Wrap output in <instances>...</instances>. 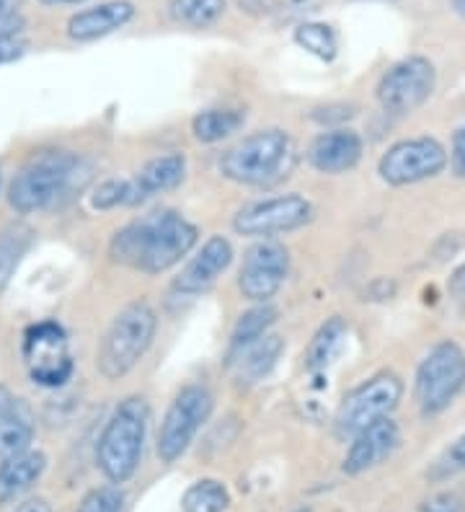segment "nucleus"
<instances>
[{
  "label": "nucleus",
  "mask_w": 465,
  "mask_h": 512,
  "mask_svg": "<svg viewBox=\"0 0 465 512\" xmlns=\"http://www.w3.org/2000/svg\"><path fill=\"white\" fill-rule=\"evenodd\" d=\"M233 262V246L225 236H210L199 246L197 254L186 262L181 275L174 280V293L199 295L210 290Z\"/></svg>",
  "instance_id": "obj_14"
},
{
  "label": "nucleus",
  "mask_w": 465,
  "mask_h": 512,
  "mask_svg": "<svg viewBox=\"0 0 465 512\" xmlns=\"http://www.w3.org/2000/svg\"><path fill=\"white\" fill-rule=\"evenodd\" d=\"M155 329H158V316L148 300H135L124 306L101 339L99 360H96L101 375L109 381H119L130 373L150 350Z\"/></svg>",
  "instance_id": "obj_5"
},
{
  "label": "nucleus",
  "mask_w": 465,
  "mask_h": 512,
  "mask_svg": "<svg viewBox=\"0 0 465 512\" xmlns=\"http://www.w3.org/2000/svg\"><path fill=\"white\" fill-rule=\"evenodd\" d=\"M437 73L427 57H406L378 83V101L385 112L411 114L434 94Z\"/></svg>",
  "instance_id": "obj_12"
},
{
  "label": "nucleus",
  "mask_w": 465,
  "mask_h": 512,
  "mask_svg": "<svg viewBox=\"0 0 465 512\" xmlns=\"http://www.w3.org/2000/svg\"><path fill=\"white\" fill-rule=\"evenodd\" d=\"M197 225L176 210H153L119 228L109 241V256L143 275H163L197 246Z\"/></svg>",
  "instance_id": "obj_1"
},
{
  "label": "nucleus",
  "mask_w": 465,
  "mask_h": 512,
  "mask_svg": "<svg viewBox=\"0 0 465 512\" xmlns=\"http://www.w3.org/2000/svg\"><path fill=\"white\" fill-rule=\"evenodd\" d=\"M246 122V114L241 109H205L192 119V132L199 143H220L238 132Z\"/></svg>",
  "instance_id": "obj_24"
},
{
  "label": "nucleus",
  "mask_w": 465,
  "mask_h": 512,
  "mask_svg": "<svg viewBox=\"0 0 465 512\" xmlns=\"http://www.w3.org/2000/svg\"><path fill=\"white\" fill-rule=\"evenodd\" d=\"M453 293L460 303H465V262L460 264V269L455 272V277H453Z\"/></svg>",
  "instance_id": "obj_38"
},
{
  "label": "nucleus",
  "mask_w": 465,
  "mask_h": 512,
  "mask_svg": "<svg viewBox=\"0 0 465 512\" xmlns=\"http://www.w3.org/2000/svg\"><path fill=\"white\" fill-rule=\"evenodd\" d=\"M465 388V352L460 344H434L419 368H416L414 396L424 414H440L453 404L455 396Z\"/></svg>",
  "instance_id": "obj_6"
},
{
  "label": "nucleus",
  "mask_w": 465,
  "mask_h": 512,
  "mask_svg": "<svg viewBox=\"0 0 465 512\" xmlns=\"http://www.w3.org/2000/svg\"><path fill=\"white\" fill-rule=\"evenodd\" d=\"M282 350H285V339L277 337V334H264V337L256 339L254 344H248L246 350L236 355L238 378H241L243 383L261 381L264 375L272 373Z\"/></svg>",
  "instance_id": "obj_21"
},
{
  "label": "nucleus",
  "mask_w": 465,
  "mask_h": 512,
  "mask_svg": "<svg viewBox=\"0 0 465 512\" xmlns=\"http://www.w3.org/2000/svg\"><path fill=\"white\" fill-rule=\"evenodd\" d=\"M88 166L78 153L70 150H39L21 166L8 184V205L19 215L42 213L81 187Z\"/></svg>",
  "instance_id": "obj_2"
},
{
  "label": "nucleus",
  "mask_w": 465,
  "mask_h": 512,
  "mask_svg": "<svg viewBox=\"0 0 465 512\" xmlns=\"http://www.w3.org/2000/svg\"><path fill=\"white\" fill-rule=\"evenodd\" d=\"M29 52V39L24 34H11V37H0V65L16 63Z\"/></svg>",
  "instance_id": "obj_33"
},
{
  "label": "nucleus",
  "mask_w": 465,
  "mask_h": 512,
  "mask_svg": "<svg viewBox=\"0 0 465 512\" xmlns=\"http://www.w3.org/2000/svg\"><path fill=\"white\" fill-rule=\"evenodd\" d=\"M422 510L424 512H465V507L458 494L440 492V494H434V497H429V500L424 502Z\"/></svg>",
  "instance_id": "obj_34"
},
{
  "label": "nucleus",
  "mask_w": 465,
  "mask_h": 512,
  "mask_svg": "<svg viewBox=\"0 0 465 512\" xmlns=\"http://www.w3.org/2000/svg\"><path fill=\"white\" fill-rule=\"evenodd\" d=\"M295 512H313V510H308V507H300V510H295Z\"/></svg>",
  "instance_id": "obj_42"
},
{
  "label": "nucleus",
  "mask_w": 465,
  "mask_h": 512,
  "mask_svg": "<svg viewBox=\"0 0 465 512\" xmlns=\"http://www.w3.org/2000/svg\"><path fill=\"white\" fill-rule=\"evenodd\" d=\"M290 275V254L277 241H259L246 251L238 288L251 303H269Z\"/></svg>",
  "instance_id": "obj_13"
},
{
  "label": "nucleus",
  "mask_w": 465,
  "mask_h": 512,
  "mask_svg": "<svg viewBox=\"0 0 465 512\" xmlns=\"http://www.w3.org/2000/svg\"><path fill=\"white\" fill-rule=\"evenodd\" d=\"M34 231L26 223H8L0 228V293L8 288L13 272L31 249Z\"/></svg>",
  "instance_id": "obj_22"
},
{
  "label": "nucleus",
  "mask_w": 465,
  "mask_h": 512,
  "mask_svg": "<svg viewBox=\"0 0 465 512\" xmlns=\"http://www.w3.org/2000/svg\"><path fill=\"white\" fill-rule=\"evenodd\" d=\"M362 138L347 127L321 132L308 148V163L318 174H344L352 171L362 158Z\"/></svg>",
  "instance_id": "obj_16"
},
{
  "label": "nucleus",
  "mask_w": 465,
  "mask_h": 512,
  "mask_svg": "<svg viewBox=\"0 0 465 512\" xmlns=\"http://www.w3.org/2000/svg\"><path fill=\"white\" fill-rule=\"evenodd\" d=\"M13 512H52L50 502L42 500V497H31V500H24L21 505H16Z\"/></svg>",
  "instance_id": "obj_36"
},
{
  "label": "nucleus",
  "mask_w": 465,
  "mask_h": 512,
  "mask_svg": "<svg viewBox=\"0 0 465 512\" xmlns=\"http://www.w3.org/2000/svg\"><path fill=\"white\" fill-rule=\"evenodd\" d=\"M124 205H135L132 182H127V179H109L93 192V207L96 210H112V207Z\"/></svg>",
  "instance_id": "obj_29"
},
{
  "label": "nucleus",
  "mask_w": 465,
  "mask_h": 512,
  "mask_svg": "<svg viewBox=\"0 0 465 512\" xmlns=\"http://www.w3.org/2000/svg\"><path fill=\"white\" fill-rule=\"evenodd\" d=\"M44 6H78V3H86V0H39Z\"/></svg>",
  "instance_id": "obj_40"
},
{
  "label": "nucleus",
  "mask_w": 465,
  "mask_h": 512,
  "mask_svg": "<svg viewBox=\"0 0 465 512\" xmlns=\"http://www.w3.org/2000/svg\"><path fill=\"white\" fill-rule=\"evenodd\" d=\"M47 471V456L42 450H26L0 463V507L21 500Z\"/></svg>",
  "instance_id": "obj_18"
},
{
  "label": "nucleus",
  "mask_w": 465,
  "mask_h": 512,
  "mask_svg": "<svg viewBox=\"0 0 465 512\" xmlns=\"http://www.w3.org/2000/svg\"><path fill=\"white\" fill-rule=\"evenodd\" d=\"M228 8V0H168V13L176 24L207 29L215 24Z\"/></svg>",
  "instance_id": "obj_26"
},
{
  "label": "nucleus",
  "mask_w": 465,
  "mask_h": 512,
  "mask_svg": "<svg viewBox=\"0 0 465 512\" xmlns=\"http://www.w3.org/2000/svg\"><path fill=\"white\" fill-rule=\"evenodd\" d=\"M230 505L228 487L217 479H199L181 497L184 512H225Z\"/></svg>",
  "instance_id": "obj_27"
},
{
  "label": "nucleus",
  "mask_w": 465,
  "mask_h": 512,
  "mask_svg": "<svg viewBox=\"0 0 465 512\" xmlns=\"http://www.w3.org/2000/svg\"><path fill=\"white\" fill-rule=\"evenodd\" d=\"M313 218V205L303 194H279L269 200L251 202L241 207L233 218V228L241 236L269 238L303 228Z\"/></svg>",
  "instance_id": "obj_10"
},
{
  "label": "nucleus",
  "mask_w": 465,
  "mask_h": 512,
  "mask_svg": "<svg viewBox=\"0 0 465 512\" xmlns=\"http://www.w3.org/2000/svg\"><path fill=\"white\" fill-rule=\"evenodd\" d=\"M447 161H450V166H453L455 174L463 176L465 179V125L455 132L453 150H450V158H447Z\"/></svg>",
  "instance_id": "obj_35"
},
{
  "label": "nucleus",
  "mask_w": 465,
  "mask_h": 512,
  "mask_svg": "<svg viewBox=\"0 0 465 512\" xmlns=\"http://www.w3.org/2000/svg\"><path fill=\"white\" fill-rule=\"evenodd\" d=\"M124 494L117 484L96 487L86 494L75 512H122Z\"/></svg>",
  "instance_id": "obj_30"
},
{
  "label": "nucleus",
  "mask_w": 465,
  "mask_h": 512,
  "mask_svg": "<svg viewBox=\"0 0 465 512\" xmlns=\"http://www.w3.org/2000/svg\"><path fill=\"white\" fill-rule=\"evenodd\" d=\"M21 0H0V37L24 34L26 19L19 11Z\"/></svg>",
  "instance_id": "obj_32"
},
{
  "label": "nucleus",
  "mask_w": 465,
  "mask_h": 512,
  "mask_svg": "<svg viewBox=\"0 0 465 512\" xmlns=\"http://www.w3.org/2000/svg\"><path fill=\"white\" fill-rule=\"evenodd\" d=\"M298 163V148L290 132L259 130L225 150L220 158V171L230 182L243 187H274L285 182Z\"/></svg>",
  "instance_id": "obj_3"
},
{
  "label": "nucleus",
  "mask_w": 465,
  "mask_h": 512,
  "mask_svg": "<svg viewBox=\"0 0 465 512\" xmlns=\"http://www.w3.org/2000/svg\"><path fill=\"white\" fill-rule=\"evenodd\" d=\"M0 187H3V169H0Z\"/></svg>",
  "instance_id": "obj_43"
},
{
  "label": "nucleus",
  "mask_w": 465,
  "mask_h": 512,
  "mask_svg": "<svg viewBox=\"0 0 465 512\" xmlns=\"http://www.w3.org/2000/svg\"><path fill=\"white\" fill-rule=\"evenodd\" d=\"M465 471V435H460L450 448L437 458L434 463V471L432 476L434 479H445V476H453V474H463Z\"/></svg>",
  "instance_id": "obj_31"
},
{
  "label": "nucleus",
  "mask_w": 465,
  "mask_h": 512,
  "mask_svg": "<svg viewBox=\"0 0 465 512\" xmlns=\"http://www.w3.org/2000/svg\"><path fill=\"white\" fill-rule=\"evenodd\" d=\"M279 311L269 303H259V306L248 308L241 319L233 326V334H230V357H236L238 352H243L248 344H254L256 339H261L264 334H269V329L277 321Z\"/></svg>",
  "instance_id": "obj_23"
},
{
  "label": "nucleus",
  "mask_w": 465,
  "mask_h": 512,
  "mask_svg": "<svg viewBox=\"0 0 465 512\" xmlns=\"http://www.w3.org/2000/svg\"><path fill=\"white\" fill-rule=\"evenodd\" d=\"M241 8L246 11H259V13H269L274 8V0H238Z\"/></svg>",
  "instance_id": "obj_37"
},
{
  "label": "nucleus",
  "mask_w": 465,
  "mask_h": 512,
  "mask_svg": "<svg viewBox=\"0 0 465 512\" xmlns=\"http://www.w3.org/2000/svg\"><path fill=\"white\" fill-rule=\"evenodd\" d=\"M453 6H455V11L460 13V16H465V0H453Z\"/></svg>",
  "instance_id": "obj_41"
},
{
  "label": "nucleus",
  "mask_w": 465,
  "mask_h": 512,
  "mask_svg": "<svg viewBox=\"0 0 465 512\" xmlns=\"http://www.w3.org/2000/svg\"><path fill=\"white\" fill-rule=\"evenodd\" d=\"M212 409H215V396L210 394V388L202 383H189L181 388L158 430V443H155L158 458L163 463L179 461L194 443L197 432L205 427Z\"/></svg>",
  "instance_id": "obj_7"
},
{
  "label": "nucleus",
  "mask_w": 465,
  "mask_h": 512,
  "mask_svg": "<svg viewBox=\"0 0 465 512\" xmlns=\"http://www.w3.org/2000/svg\"><path fill=\"white\" fill-rule=\"evenodd\" d=\"M447 166V150L434 138H409L391 145L378 163V174L391 187L419 184L442 174Z\"/></svg>",
  "instance_id": "obj_11"
},
{
  "label": "nucleus",
  "mask_w": 465,
  "mask_h": 512,
  "mask_svg": "<svg viewBox=\"0 0 465 512\" xmlns=\"http://www.w3.org/2000/svg\"><path fill=\"white\" fill-rule=\"evenodd\" d=\"M186 176V158L181 153H166V156L150 158L145 163L140 174L132 179V192H135V205L137 202L155 197V194L176 189Z\"/></svg>",
  "instance_id": "obj_19"
},
{
  "label": "nucleus",
  "mask_w": 465,
  "mask_h": 512,
  "mask_svg": "<svg viewBox=\"0 0 465 512\" xmlns=\"http://www.w3.org/2000/svg\"><path fill=\"white\" fill-rule=\"evenodd\" d=\"M344 334H347V326H344V321H341L339 316L326 321V324L316 331V337L310 339L308 355H305V368H308L310 373H318V370L329 368L331 360L339 355Z\"/></svg>",
  "instance_id": "obj_25"
},
{
  "label": "nucleus",
  "mask_w": 465,
  "mask_h": 512,
  "mask_svg": "<svg viewBox=\"0 0 465 512\" xmlns=\"http://www.w3.org/2000/svg\"><path fill=\"white\" fill-rule=\"evenodd\" d=\"M295 44L303 47L308 55L318 57L323 63H331L339 52V42H336V34L329 24H321V21H308V24H300L295 29Z\"/></svg>",
  "instance_id": "obj_28"
},
{
  "label": "nucleus",
  "mask_w": 465,
  "mask_h": 512,
  "mask_svg": "<svg viewBox=\"0 0 465 512\" xmlns=\"http://www.w3.org/2000/svg\"><path fill=\"white\" fill-rule=\"evenodd\" d=\"M135 13L137 8L130 0H106L101 6L86 8V11L70 16L68 37L73 42H93V39L119 32L122 26L135 19Z\"/></svg>",
  "instance_id": "obj_17"
},
{
  "label": "nucleus",
  "mask_w": 465,
  "mask_h": 512,
  "mask_svg": "<svg viewBox=\"0 0 465 512\" xmlns=\"http://www.w3.org/2000/svg\"><path fill=\"white\" fill-rule=\"evenodd\" d=\"M31 440H34V417L29 406L16 399L0 414V463L26 453L31 448Z\"/></svg>",
  "instance_id": "obj_20"
},
{
  "label": "nucleus",
  "mask_w": 465,
  "mask_h": 512,
  "mask_svg": "<svg viewBox=\"0 0 465 512\" xmlns=\"http://www.w3.org/2000/svg\"><path fill=\"white\" fill-rule=\"evenodd\" d=\"M403 396V383L396 373H378L349 391L336 412V435L341 440L354 438L383 417H391Z\"/></svg>",
  "instance_id": "obj_8"
},
{
  "label": "nucleus",
  "mask_w": 465,
  "mask_h": 512,
  "mask_svg": "<svg viewBox=\"0 0 465 512\" xmlns=\"http://www.w3.org/2000/svg\"><path fill=\"white\" fill-rule=\"evenodd\" d=\"M13 401H16V399H13V396H11V391H8L6 386H0V414L6 412V409L13 404Z\"/></svg>",
  "instance_id": "obj_39"
},
{
  "label": "nucleus",
  "mask_w": 465,
  "mask_h": 512,
  "mask_svg": "<svg viewBox=\"0 0 465 512\" xmlns=\"http://www.w3.org/2000/svg\"><path fill=\"white\" fill-rule=\"evenodd\" d=\"M401 443V430L391 417H383L378 422H372L362 432H357L352 438V445L344 458V471L349 476H360L372 471L375 466L393 456V450Z\"/></svg>",
  "instance_id": "obj_15"
},
{
  "label": "nucleus",
  "mask_w": 465,
  "mask_h": 512,
  "mask_svg": "<svg viewBox=\"0 0 465 512\" xmlns=\"http://www.w3.org/2000/svg\"><path fill=\"white\" fill-rule=\"evenodd\" d=\"M148 425L150 406L143 396H127L119 401L96 445V463L109 484L119 487L137 474L143 461Z\"/></svg>",
  "instance_id": "obj_4"
},
{
  "label": "nucleus",
  "mask_w": 465,
  "mask_h": 512,
  "mask_svg": "<svg viewBox=\"0 0 465 512\" xmlns=\"http://www.w3.org/2000/svg\"><path fill=\"white\" fill-rule=\"evenodd\" d=\"M24 357L31 381L44 388H60L73 375V357L68 352V337L57 321H42L31 326L24 337Z\"/></svg>",
  "instance_id": "obj_9"
}]
</instances>
